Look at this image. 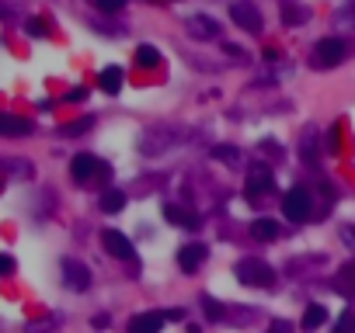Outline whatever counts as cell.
<instances>
[{"mask_svg": "<svg viewBox=\"0 0 355 333\" xmlns=\"http://www.w3.org/2000/svg\"><path fill=\"white\" fill-rule=\"evenodd\" d=\"M237 278H240L244 285L268 288V285L275 282V271H272L265 260H258V257H247V260H240V264H237Z\"/></svg>", "mask_w": 355, "mask_h": 333, "instance_id": "obj_1", "label": "cell"}, {"mask_svg": "<svg viewBox=\"0 0 355 333\" xmlns=\"http://www.w3.org/2000/svg\"><path fill=\"white\" fill-rule=\"evenodd\" d=\"M310 208H314V201H310V191H307V188H293V191L282 198V212H286L289 222H307V219H310Z\"/></svg>", "mask_w": 355, "mask_h": 333, "instance_id": "obj_2", "label": "cell"}, {"mask_svg": "<svg viewBox=\"0 0 355 333\" xmlns=\"http://www.w3.org/2000/svg\"><path fill=\"white\" fill-rule=\"evenodd\" d=\"M70 174H73L77 184H91L94 177L105 174V163H101L98 156H91V153H77V156L70 160Z\"/></svg>", "mask_w": 355, "mask_h": 333, "instance_id": "obj_3", "label": "cell"}, {"mask_svg": "<svg viewBox=\"0 0 355 333\" xmlns=\"http://www.w3.org/2000/svg\"><path fill=\"white\" fill-rule=\"evenodd\" d=\"M345 60V42L341 38H321L317 42V49H314V66L317 70H328V66H338Z\"/></svg>", "mask_w": 355, "mask_h": 333, "instance_id": "obj_4", "label": "cell"}, {"mask_svg": "<svg viewBox=\"0 0 355 333\" xmlns=\"http://www.w3.org/2000/svg\"><path fill=\"white\" fill-rule=\"evenodd\" d=\"M230 18H233L244 32H251V35H258V32L265 28L262 11H258L255 4H247V0H233V4H230Z\"/></svg>", "mask_w": 355, "mask_h": 333, "instance_id": "obj_5", "label": "cell"}, {"mask_svg": "<svg viewBox=\"0 0 355 333\" xmlns=\"http://www.w3.org/2000/svg\"><path fill=\"white\" fill-rule=\"evenodd\" d=\"M188 35L198 42H213V38H220V25L209 14H195V18H188Z\"/></svg>", "mask_w": 355, "mask_h": 333, "instance_id": "obj_6", "label": "cell"}, {"mask_svg": "<svg viewBox=\"0 0 355 333\" xmlns=\"http://www.w3.org/2000/svg\"><path fill=\"white\" fill-rule=\"evenodd\" d=\"M272 191V171L268 166H251V174H247V198H262Z\"/></svg>", "mask_w": 355, "mask_h": 333, "instance_id": "obj_7", "label": "cell"}, {"mask_svg": "<svg viewBox=\"0 0 355 333\" xmlns=\"http://www.w3.org/2000/svg\"><path fill=\"white\" fill-rule=\"evenodd\" d=\"M101 243H105V250H108L112 257H119V260H129V257H133V243H129L119 230H105V233H101Z\"/></svg>", "mask_w": 355, "mask_h": 333, "instance_id": "obj_8", "label": "cell"}, {"mask_svg": "<svg viewBox=\"0 0 355 333\" xmlns=\"http://www.w3.org/2000/svg\"><path fill=\"white\" fill-rule=\"evenodd\" d=\"M63 274H67V285H70L73 292H84V288L91 285V271H87L84 264H77L73 257L63 260Z\"/></svg>", "mask_w": 355, "mask_h": 333, "instance_id": "obj_9", "label": "cell"}, {"mask_svg": "<svg viewBox=\"0 0 355 333\" xmlns=\"http://www.w3.org/2000/svg\"><path fill=\"white\" fill-rule=\"evenodd\" d=\"M168 323L164 312H143V316H133L129 323V333H161V326Z\"/></svg>", "mask_w": 355, "mask_h": 333, "instance_id": "obj_10", "label": "cell"}, {"mask_svg": "<svg viewBox=\"0 0 355 333\" xmlns=\"http://www.w3.org/2000/svg\"><path fill=\"white\" fill-rule=\"evenodd\" d=\"M202 260H206V247H202V243H185V247L178 250L181 271H195V267H202Z\"/></svg>", "mask_w": 355, "mask_h": 333, "instance_id": "obj_11", "label": "cell"}, {"mask_svg": "<svg viewBox=\"0 0 355 333\" xmlns=\"http://www.w3.org/2000/svg\"><path fill=\"white\" fill-rule=\"evenodd\" d=\"M122 80H126L122 66H105V70L98 73V84H101V90H105V94H119V90H122Z\"/></svg>", "mask_w": 355, "mask_h": 333, "instance_id": "obj_12", "label": "cell"}, {"mask_svg": "<svg viewBox=\"0 0 355 333\" xmlns=\"http://www.w3.org/2000/svg\"><path fill=\"white\" fill-rule=\"evenodd\" d=\"M164 219L174 222V226H181V230H198V219L188 215L181 205H164Z\"/></svg>", "mask_w": 355, "mask_h": 333, "instance_id": "obj_13", "label": "cell"}, {"mask_svg": "<svg viewBox=\"0 0 355 333\" xmlns=\"http://www.w3.org/2000/svg\"><path fill=\"white\" fill-rule=\"evenodd\" d=\"M251 236L262 240V243L275 240V236H279V222H275V219H255V222H251Z\"/></svg>", "mask_w": 355, "mask_h": 333, "instance_id": "obj_14", "label": "cell"}, {"mask_svg": "<svg viewBox=\"0 0 355 333\" xmlns=\"http://www.w3.org/2000/svg\"><path fill=\"white\" fill-rule=\"evenodd\" d=\"M334 288H338L341 295L355 299V260H348V264L338 271V282H334Z\"/></svg>", "mask_w": 355, "mask_h": 333, "instance_id": "obj_15", "label": "cell"}, {"mask_svg": "<svg viewBox=\"0 0 355 333\" xmlns=\"http://www.w3.org/2000/svg\"><path fill=\"white\" fill-rule=\"evenodd\" d=\"M133 60H136V66H143V70H154V66L161 63V52H157L154 45H139V49L133 52Z\"/></svg>", "mask_w": 355, "mask_h": 333, "instance_id": "obj_16", "label": "cell"}, {"mask_svg": "<svg viewBox=\"0 0 355 333\" xmlns=\"http://www.w3.org/2000/svg\"><path fill=\"white\" fill-rule=\"evenodd\" d=\"M0 132L25 136V132H32V122H28V119H14V115H0Z\"/></svg>", "mask_w": 355, "mask_h": 333, "instance_id": "obj_17", "label": "cell"}, {"mask_svg": "<svg viewBox=\"0 0 355 333\" xmlns=\"http://www.w3.org/2000/svg\"><path fill=\"white\" fill-rule=\"evenodd\" d=\"M122 205H126V195H122V191H115V188L101 195V212H108V215H112V212H119Z\"/></svg>", "mask_w": 355, "mask_h": 333, "instance_id": "obj_18", "label": "cell"}, {"mask_svg": "<svg viewBox=\"0 0 355 333\" xmlns=\"http://www.w3.org/2000/svg\"><path fill=\"white\" fill-rule=\"evenodd\" d=\"M324 319H328V309L324 306H310L307 312H303V330H317Z\"/></svg>", "mask_w": 355, "mask_h": 333, "instance_id": "obj_19", "label": "cell"}, {"mask_svg": "<svg viewBox=\"0 0 355 333\" xmlns=\"http://www.w3.org/2000/svg\"><path fill=\"white\" fill-rule=\"evenodd\" d=\"M94 8H98V11H105V14H115V11H122V8H126V0H94Z\"/></svg>", "mask_w": 355, "mask_h": 333, "instance_id": "obj_20", "label": "cell"}, {"mask_svg": "<svg viewBox=\"0 0 355 333\" xmlns=\"http://www.w3.org/2000/svg\"><path fill=\"white\" fill-rule=\"evenodd\" d=\"M25 28H28V35H32V38H45V21H42V18H28V25H25Z\"/></svg>", "mask_w": 355, "mask_h": 333, "instance_id": "obj_21", "label": "cell"}, {"mask_svg": "<svg viewBox=\"0 0 355 333\" xmlns=\"http://www.w3.org/2000/svg\"><path fill=\"white\" fill-rule=\"evenodd\" d=\"M213 160H227V163H237V149H233V146H216V149H213Z\"/></svg>", "mask_w": 355, "mask_h": 333, "instance_id": "obj_22", "label": "cell"}, {"mask_svg": "<svg viewBox=\"0 0 355 333\" xmlns=\"http://www.w3.org/2000/svg\"><path fill=\"white\" fill-rule=\"evenodd\" d=\"M334 333H355V316H352V312H341V319H338Z\"/></svg>", "mask_w": 355, "mask_h": 333, "instance_id": "obj_23", "label": "cell"}, {"mask_svg": "<svg viewBox=\"0 0 355 333\" xmlns=\"http://www.w3.org/2000/svg\"><path fill=\"white\" fill-rule=\"evenodd\" d=\"M202 306H206V316L209 319H223V306L216 299H202Z\"/></svg>", "mask_w": 355, "mask_h": 333, "instance_id": "obj_24", "label": "cell"}, {"mask_svg": "<svg viewBox=\"0 0 355 333\" xmlns=\"http://www.w3.org/2000/svg\"><path fill=\"white\" fill-rule=\"evenodd\" d=\"M307 18H310V11H296V8H289V11H286V21H289V25H296V21H307Z\"/></svg>", "mask_w": 355, "mask_h": 333, "instance_id": "obj_25", "label": "cell"}, {"mask_svg": "<svg viewBox=\"0 0 355 333\" xmlns=\"http://www.w3.org/2000/svg\"><path fill=\"white\" fill-rule=\"evenodd\" d=\"M268 333H293V323H289V319H275V323L268 326Z\"/></svg>", "mask_w": 355, "mask_h": 333, "instance_id": "obj_26", "label": "cell"}, {"mask_svg": "<svg viewBox=\"0 0 355 333\" xmlns=\"http://www.w3.org/2000/svg\"><path fill=\"white\" fill-rule=\"evenodd\" d=\"M87 125H91V119H84V122H73V125H67V129H63V136H77V132H84Z\"/></svg>", "mask_w": 355, "mask_h": 333, "instance_id": "obj_27", "label": "cell"}, {"mask_svg": "<svg viewBox=\"0 0 355 333\" xmlns=\"http://www.w3.org/2000/svg\"><path fill=\"white\" fill-rule=\"evenodd\" d=\"M0 271H4V274H11V271H14V257H8V254L0 257Z\"/></svg>", "mask_w": 355, "mask_h": 333, "instance_id": "obj_28", "label": "cell"}, {"mask_svg": "<svg viewBox=\"0 0 355 333\" xmlns=\"http://www.w3.org/2000/svg\"><path fill=\"white\" fill-rule=\"evenodd\" d=\"M84 97H87V90H84V87H73V90L67 94V101H84Z\"/></svg>", "mask_w": 355, "mask_h": 333, "instance_id": "obj_29", "label": "cell"}, {"mask_svg": "<svg viewBox=\"0 0 355 333\" xmlns=\"http://www.w3.org/2000/svg\"><path fill=\"white\" fill-rule=\"evenodd\" d=\"M328 149H334V153H338V125L328 132Z\"/></svg>", "mask_w": 355, "mask_h": 333, "instance_id": "obj_30", "label": "cell"}, {"mask_svg": "<svg viewBox=\"0 0 355 333\" xmlns=\"http://www.w3.org/2000/svg\"><path fill=\"white\" fill-rule=\"evenodd\" d=\"M345 240H348V243H355V230H345Z\"/></svg>", "mask_w": 355, "mask_h": 333, "instance_id": "obj_31", "label": "cell"}, {"mask_svg": "<svg viewBox=\"0 0 355 333\" xmlns=\"http://www.w3.org/2000/svg\"><path fill=\"white\" fill-rule=\"evenodd\" d=\"M348 18H352V21H355V8H352V11H345V14H341V21H348Z\"/></svg>", "mask_w": 355, "mask_h": 333, "instance_id": "obj_32", "label": "cell"}]
</instances>
